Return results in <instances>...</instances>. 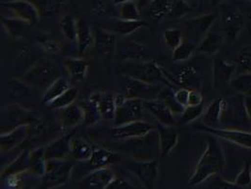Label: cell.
Here are the masks:
<instances>
[{
  "label": "cell",
  "mask_w": 251,
  "mask_h": 189,
  "mask_svg": "<svg viewBox=\"0 0 251 189\" xmlns=\"http://www.w3.org/2000/svg\"><path fill=\"white\" fill-rule=\"evenodd\" d=\"M226 107L227 102L224 98L219 97L214 100V102L206 108L203 115V123L210 127H217L218 123H220V120L226 109Z\"/></svg>",
  "instance_id": "obj_30"
},
{
  "label": "cell",
  "mask_w": 251,
  "mask_h": 189,
  "mask_svg": "<svg viewBox=\"0 0 251 189\" xmlns=\"http://www.w3.org/2000/svg\"><path fill=\"white\" fill-rule=\"evenodd\" d=\"M236 73H251V47L247 46L240 50L236 58Z\"/></svg>",
  "instance_id": "obj_46"
},
{
  "label": "cell",
  "mask_w": 251,
  "mask_h": 189,
  "mask_svg": "<svg viewBox=\"0 0 251 189\" xmlns=\"http://www.w3.org/2000/svg\"><path fill=\"white\" fill-rule=\"evenodd\" d=\"M116 125L140 121L143 119V101L136 98H127L124 94L118 93L115 96Z\"/></svg>",
  "instance_id": "obj_6"
},
{
  "label": "cell",
  "mask_w": 251,
  "mask_h": 189,
  "mask_svg": "<svg viewBox=\"0 0 251 189\" xmlns=\"http://www.w3.org/2000/svg\"><path fill=\"white\" fill-rule=\"evenodd\" d=\"M163 73L172 86H179L180 88L189 89H199L201 86V79L194 67H182L178 73L173 74L163 68Z\"/></svg>",
  "instance_id": "obj_14"
},
{
  "label": "cell",
  "mask_w": 251,
  "mask_h": 189,
  "mask_svg": "<svg viewBox=\"0 0 251 189\" xmlns=\"http://www.w3.org/2000/svg\"><path fill=\"white\" fill-rule=\"evenodd\" d=\"M114 177L109 167H97L81 180V185L87 189H106Z\"/></svg>",
  "instance_id": "obj_16"
},
{
  "label": "cell",
  "mask_w": 251,
  "mask_h": 189,
  "mask_svg": "<svg viewBox=\"0 0 251 189\" xmlns=\"http://www.w3.org/2000/svg\"><path fill=\"white\" fill-rule=\"evenodd\" d=\"M31 167L29 171L38 177H43L46 174L47 160L45 156V147L36 148L30 151Z\"/></svg>",
  "instance_id": "obj_35"
},
{
  "label": "cell",
  "mask_w": 251,
  "mask_h": 189,
  "mask_svg": "<svg viewBox=\"0 0 251 189\" xmlns=\"http://www.w3.org/2000/svg\"><path fill=\"white\" fill-rule=\"evenodd\" d=\"M1 23L3 27L5 28L6 32L9 34L12 39H18L23 36V34L26 31V29L32 26L30 23L25 22L20 18L15 16L12 17H6L4 15L1 16Z\"/></svg>",
  "instance_id": "obj_32"
},
{
  "label": "cell",
  "mask_w": 251,
  "mask_h": 189,
  "mask_svg": "<svg viewBox=\"0 0 251 189\" xmlns=\"http://www.w3.org/2000/svg\"><path fill=\"white\" fill-rule=\"evenodd\" d=\"M222 23L224 32L229 41L237 39L244 28V18L239 11H230L225 13Z\"/></svg>",
  "instance_id": "obj_27"
},
{
  "label": "cell",
  "mask_w": 251,
  "mask_h": 189,
  "mask_svg": "<svg viewBox=\"0 0 251 189\" xmlns=\"http://www.w3.org/2000/svg\"><path fill=\"white\" fill-rule=\"evenodd\" d=\"M195 128L202 130L207 133L212 134L215 136L224 138L232 143L239 145L241 147L251 149V133L241 131V130H233V129H220L217 127H210L204 123H198L195 125Z\"/></svg>",
  "instance_id": "obj_12"
},
{
  "label": "cell",
  "mask_w": 251,
  "mask_h": 189,
  "mask_svg": "<svg viewBox=\"0 0 251 189\" xmlns=\"http://www.w3.org/2000/svg\"><path fill=\"white\" fill-rule=\"evenodd\" d=\"M193 8L185 0H173L170 16L174 18H182L189 13Z\"/></svg>",
  "instance_id": "obj_49"
},
{
  "label": "cell",
  "mask_w": 251,
  "mask_h": 189,
  "mask_svg": "<svg viewBox=\"0 0 251 189\" xmlns=\"http://www.w3.org/2000/svg\"><path fill=\"white\" fill-rule=\"evenodd\" d=\"M189 94H190V89H186V88H179L174 91L175 99L184 108H186L188 106Z\"/></svg>",
  "instance_id": "obj_53"
},
{
  "label": "cell",
  "mask_w": 251,
  "mask_h": 189,
  "mask_svg": "<svg viewBox=\"0 0 251 189\" xmlns=\"http://www.w3.org/2000/svg\"><path fill=\"white\" fill-rule=\"evenodd\" d=\"M74 135L73 133L64 135L52 143L45 147V156L46 160L50 159H68L71 157V139Z\"/></svg>",
  "instance_id": "obj_20"
},
{
  "label": "cell",
  "mask_w": 251,
  "mask_h": 189,
  "mask_svg": "<svg viewBox=\"0 0 251 189\" xmlns=\"http://www.w3.org/2000/svg\"><path fill=\"white\" fill-rule=\"evenodd\" d=\"M244 108L247 116L251 123V96H245L244 98Z\"/></svg>",
  "instance_id": "obj_55"
},
{
  "label": "cell",
  "mask_w": 251,
  "mask_h": 189,
  "mask_svg": "<svg viewBox=\"0 0 251 189\" xmlns=\"http://www.w3.org/2000/svg\"><path fill=\"white\" fill-rule=\"evenodd\" d=\"M235 188H247L251 185V164L246 163V165L237 174L234 182H232Z\"/></svg>",
  "instance_id": "obj_50"
},
{
  "label": "cell",
  "mask_w": 251,
  "mask_h": 189,
  "mask_svg": "<svg viewBox=\"0 0 251 189\" xmlns=\"http://www.w3.org/2000/svg\"><path fill=\"white\" fill-rule=\"evenodd\" d=\"M85 113V120H84V124L85 125H92L98 123L101 119V113L94 101H92L91 98L86 102H84L82 105H80Z\"/></svg>",
  "instance_id": "obj_43"
},
{
  "label": "cell",
  "mask_w": 251,
  "mask_h": 189,
  "mask_svg": "<svg viewBox=\"0 0 251 189\" xmlns=\"http://www.w3.org/2000/svg\"><path fill=\"white\" fill-rule=\"evenodd\" d=\"M42 48L48 54H55L60 51V45L54 39L46 36L40 41Z\"/></svg>",
  "instance_id": "obj_51"
},
{
  "label": "cell",
  "mask_w": 251,
  "mask_h": 189,
  "mask_svg": "<svg viewBox=\"0 0 251 189\" xmlns=\"http://www.w3.org/2000/svg\"><path fill=\"white\" fill-rule=\"evenodd\" d=\"M60 28L63 36L71 43H75L77 34V19L71 15L65 14L60 19Z\"/></svg>",
  "instance_id": "obj_39"
},
{
  "label": "cell",
  "mask_w": 251,
  "mask_h": 189,
  "mask_svg": "<svg viewBox=\"0 0 251 189\" xmlns=\"http://www.w3.org/2000/svg\"><path fill=\"white\" fill-rule=\"evenodd\" d=\"M249 1H251V0H249Z\"/></svg>",
  "instance_id": "obj_61"
},
{
  "label": "cell",
  "mask_w": 251,
  "mask_h": 189,
  "mask_svg": "<svg viewBox=\"0 0 251 189\" xmlns=\"http://www.w3.org/2000/svg\"><path fill=\"white\" fill-rule=\"evenodd\" d=\"M74 166L68 159L47 160L46 174L42 177V187L55 189L65 185L71 177Z\"/></svg>",
  "instance_id": "obj_7"
},
{
  "label": "cell",
  "mask_w": 251,
  "mask_h": 189,
  "mask_svg": "<svg viewBox=\"0 0 251 189\" xmlns=\"http://www.w3.org/2000/svg\"><path fill=\"white\" fill-rule=\"evenodd\" d=\"M217 13H207L187 19L184 22L185 38L199 45L206 34L211 30L213 25L217 21Z\"/></svg>",
  "instance_id": "obj_9"
},
{
  "label": "cell",
  "mask_w": 251,
  "mask_h": 189,
  "mask_svg": "<svg viewBox=\"0 0 251 189\" xmlns=\"http://www.w3.org/2000/svg\"><path fill=\"white\" fill-rule=\"evenodd\" d=\"M70 88V84L65 78H57V80L51 84L45 90V93L41 99V105L48 107L52 102L56 100L63 92H65Z\"/></svg>",
  "instance_id": "obj_34"
},
{
  "label": "cell",
  "mask_w": 251,
  "mask_h": 189,
  "mask_svg": "<svg viewBox=\"0 0 251 189\" xmlns=\"http://www.w3.org/2000/svg\"><path fill=\"white\" fill-rule=\"evenodd\" d=\"M31 132V125L23 124L16 126L11 130L1 133L0 148L2 152H9L22 144L29 136Z\"/></svg>",
  "instance_id": "obj_15"
},
{
  "label": "cell",
  "mask_w": 251,
  "mask_h": 189,
  "mask_svg": "<svg viewBox=\"0 0 251 189\" xmlns=\"http://www.w3.org/2000/svg\"><path fill=\"white\" fill-rule=\"evenodd\" d=\"M64 67L73 82H85L89 75L90 63L81 57H66L64 59Z\"/></svg>",
  "instance_id": "obj_23"
},
{
  "label": "cell",
  "mask_w": 251,
  "mask_h": 189,
  "mask_svg": "<svg viewBox=\"0 0 251 189\" xmlns=\"http://www.w3.org/2000/svg\"><path fill=\"white\" fill-rule=\"evenodd\" d=\"M139 1V4L141 5H146V4H150L152 0H138Z\"/></svg>",
  "instance_id": "obj_59"
},
{
  "label": "cell",
  "mask_w": 251,
  "mask_h": 189,
  "mask_svg": "<svg viewBox=\"0 0 251 189\" xmlns=\"http://www.w3.org/2000/svg\"><path fill=\"white\" fill-rule=\"evenodd\" d=\"M76 49L80 56L89 52L95 45V36L92 27L84 18H77Z\"/></svg>",
  "instance_id": "obj_22"
},
{
  "label": "cell",
  "mask_w": 251,
  "mask_h": 189,
  "mask_svg": "<svg viewBox=\"0 0 251 189\" xmlns=\"http://www.w3.org/2000/svg\"><path fill=\"white\" fill-rule=\"evenodd\" d=\"M121 75L135 78L149 84L173 87L165 77L162 67L153 60L126 61L120 67Z\"/></svg>",
  "instance_id": "obj_3"
},
{
  "label": "cell",
  "mask_w": 251,
  "mask_h": 189,
  "mask_svg": "<svg viewBox=\"0 0 251 189\" xmlns=\"http://www.w3.org/2000/svg\"><path fill=\"white\" fill-rule=\"evenodd\" d=\"M2 6L12 11L13 16L31 25L38 22L41 15L35 2L30 0H7L6 2H2Z\"/></svg>",
  "instance_id": "obj_11"
},
{
  "label": "cell",
  "mask_w": 251,
  "mask_h": 189,
  "mask_svg": "<svg viewBox=\"0 0 251 189\" xmlns=\"http://www.w3.org/2000/svg\"><path fill=\"white\" fill-rule=\"evenodd\" d=\"M174 91H175V89L173 87L164 86L163 89L161 90V92H160L158 99L163 101L169 107V108L172 110V113L174 114V116L178 119L182 115V113H183L185 108L183 107L182 105H180L175 99Z\"/></svg>",
  "instance_id": "obj_36"
},
{
  "label": "cell",
  "mask_w": 251,
  "mask_h": 189,
  "mask_svg": "<svg viewBox=\"0 0 251 189\" xmlns=\"http://www.w3.org/2000/svg\"><path fill=\"white\" fill-rule=\"evenodd\" d=\"M149 51L145 45L133 41L117 42L115 58L123 61H145L148 60Z\"/></svg>",
  "instance_id": "obj_13"
},
{
  "label": "cell",
  "mask_w": 251,
  "mask_h": 189,
  "mask_svg": "<svg viewBox=\"0 0 251 189\" xmlns=\"http://www.w3.org/2000/svg\"><path fill=\"white\" fill-rule=\"evenodd\" d=\"M15 78L30 89L46 90L57 78H60V69L50 58H39L25 73Z\"/></svg>",
  "instance_id": "obj_2"
},
{
  "label": "cell",
  "mask_w": 251,
  "mask_h": 189,
  "mask_svg": "<svg viewBox=\"0 0 251 189\" xmlns=\"http://www.w3.org/2000/svg\"><path fill=\"white\" fill-rule=\"evenodd\" d=\"M144 109L150 112L157 122L165 125L173 126L177 123V118L174 116L169 107L160 99L143 101Z\"/></svg>",
  "instance_id": "obj_17"
},
{
  "label": "cell",
  "mask_w": 251,
  "mask_h": 189,
  "mask_svg": "<svg viewBox=\"0 0 251 189\" xmlns=\"http://www.w3.org/2000/svg\"><path fill=\"white\" fill-rule=\"evenodd\" d=\"M225 155L219 141L213 135L206 140L205 151L201 156L191 178L188 181L189 187L202 184L206 180L221 172L225 166Z\"/></svg>",
  "instance_id": "obj_1"
},
{
  "label": "cell",
  "mask_w": 251,
  "mask_h": 189,
  "mask_svg": "<svg viewBox=\"0 0 251 189\" xmlns=\"http://www.w3.org/2000/svg\"><path fill=\"white\" fill-rule=\"evenodd\" d=\"M118 160V155L112 151L104 148H94L91 158L88 160L89 164L94 167H108L114 164Z\"/></svg>",
  "instance_id": "obj_33"
},
{
  "label": "cell",
  "mask_w": 251,
  "mask_h": 189,
  "mask_svg": "<svg viewBox=\"0 0 251 189\" xmlns=\"http://www.w3.org/2000/svg\"><path fill=\"white\" fill-rule=\"evenodd\" d=\"M71 1H74V0H71Z\"/></svg>",
  "instance_id": "obj_60"
},
{
  "label": "cell",
  "mask_w": 251,
  "mask_h": 189,
  "mask_svg": "<svg viewBox=\"0 0 251 189\" xmlns=\"http://www.w3.org/2000/svg\"><path fill=\"white\" fill-rule=\"evenodd\" d=\"M173 0H152L149 4V12L155 20H161L170 14Z\"/></svg>",
  "instance_id": "obj_41"
},
{
  "label": "cell",
  "mask_w": 251,
  "mask_h": 189,
  "mask_svg": "<svg viewBox=\"0 0 251 189\" xmlns=\"http://www.w3.org/2000/svg\"><path fill=\"white\" fill-rule=\"evenodd\" d=\"M229 86L245 96H251V73L237 74L230 79Z\"/></svg>",
  "instance_id": "obj_40"
},
{
  "label": "cell",
  "mask_w": 251,
  "mask_h": 189,
  "mask_svg": "<svg viewBox=\"0 0 251 189\" xmlns=\"http://www.w3.org/2000/svg\"><path fill=\"white\" fill-rule=\"evenodd\" d=\"M224 45V36L216 30H210L197 47L199 53L214 55Z\"/></svg>",
  "instance_id": "obj_29"
},
{
  "label": "cell",
  "mask_w": 251,
  "mask_h": 189,
  "mask_svg": "<svg viewBox=\"0 0 251 189\" xmlns=\"http://www.w3.org/2000/svg\"><path fill=\"white\" fill-rule=\"evenodd\" d=\"M30 167V151L28 149H25L2 170L1 179L9 178L11 176L19 175L25 171H29Z\"/></svg>",
  "instance_id": "obj_24"
},
{
  "label": "cell",
  "mask_w": 251,
  "mask_h": 189,
  "mask_svg": "<svg viewBox=\"0 0 251 189\" xmlns=\"http://www.w3.org/2000/svg\"><path fill=\"white\" fill-rule=\"evenodd\" d=\"M92 10L96 14H110L118 17V8L113 0H92Z\"/></svg>",
  "instance_id": "obj_45"
},
{
  "label": "cell",
  "mask_w": 251,
  "mask_h": 189,
  "mask_svg": "<svg viewBox=\"0 0 251 189\" xmlns=\"http://www.w3.org/2000/svg\"><path fill=\"white\" fill-rule=\"evenodd\" d=\"M116 5H120V4H123V3H126V2H129V1H136V0H113Z\"/></svg>",
  "instance_id": "obj_57"
},
{
  "label": "cell",
  "mask_w": 251,
  "mask_h": 189,
  "mask_svg": "<svg viewBox=\"0 0 251 189\" xmlns=\"http://www.w3.org/2000/svg\"><path fill=\"white\" fill-rule=\"evenodd\" d=\"M204 111L203 104L200 106H187L182 115L177 119V123L180 125H185L187 123H193Z\"/></svg>",
  "instance_id": "obj_44"
},
{
  "label": "cell",
  "mask_w": 251,
  "mask_h": 189,
  "mask_svg": "<svg viewBox=\"0 0 251 189\" xmlns=\"http://www.w3.org/2000/svg\"><path fill=\"white\" fill-rule=\"evenodd\" d=\"M118 8V17L127 21H140L141 13L139 11L138 5L135 1H129L120 5H117Z\"/></svg>",
  "instance_id": "obj_37"
},
{
  "label": "cell",
  "mask_w": 251,
  "mask_h": 189,
  "mask_svg": "<svg viewBox=\"0 0 251 189\" xmlns=\"http://www.w3.org/2000/svg\"><path fill=\"white\" fill-rule=\"evenodd\" d=\"M122 78L119 86L120 93L124 94L127 98H136L142 101L154 100L158 98L161 90L165 86L149 84L124 75H122Z\"/></svg>",
  "instance_id": "obj_4"
},
{
  "label": "cell",
  "mask_w": 251,
  "mask_h": 189,
  "mask_svg": "<svg viewBox=\"0 0 251 189\" xmlns=\"http://www.w3.org/2000/svg\"><path fill=\"white\" fill-rule=\"evenodd\" d=\"M90 98L96 103L101 113L102 119L114 121L116 102H115V96L112 93L104 90L98 91L93 93Z\"/></svg>",
  "instance_id": "obj_25"
},
{
  "label": "cell",
  "mask_w": 251,
  "mask_h": 189,
  "mask_svg": "<svg viewBox=\"0 0 251 189\" xmlns=\"http://www.w3.org/2000/svg\"><path fill=\"white\" fill-rule=\"evenodd\" d=\"M84 120L85 113L83 108L80 105H75V103L61 109L59 113L60 125L64 129L74 128L81 123H84Z\"/></svg>",
  "instance_id": "obj_26"
},
{
  "label": "cell",
  "mask_w": 251,
  "mask_h": 189,
  "mask_svg": "<svg viewBox=\"0 0 251 189\" xmlns=\"http://www.w3.org/2000/svg\"><path fill=\"white\" fill-rule=\"evenodd\" d=\"M62 3V0H37V2H35L41 14L56 13L61 8Z\"/></svg>",
  "instance_id": "obj_48"
},
{
  "label": "cell",
  "mask_w": 251,
  "mask_h": 189,
  "mask_svg": "<svg viewBox=\"0 0 251 189\" xmlns=\"http://www.w3.org/2000/svg\"><path fill=\"white\" fill-rule=\"evenodd\" d=\"M192 8L196 7L199 4V0H185Z\"/></svg>",
  "instance_id": "obj_56"
},
{
  "label": "cell",
  "mask_w": 251,
  "mask_h": 189,
  "mask_svg": "<svg viewBox=\"0 0 251 189\" xmlns=\"http://www.w3.org/2000/svg\"><path fill=\"white\" fill-rule=\"evenodd\" d=\"M224 0H212L213 6H218L220 3H222Z\"/></svg>",
  "instance_id": "obj_58"
},
{
  "label": "cell",
  "mask_w": 251,
  "mask_h": 189,
  "mask_svg": "<svg viewBox=\"0 0 251 189\" xmlns=\"http://www.w3.org/2000/svg\"><path fill=\"white\" fill-rule=\"evenodd\" d=\"M136 189L135 186L127 179L121 175H115L114 179L108 185L106 189Z\"/></svg>",
  "instance_id": "obj_52"
},
{
  "label": "cell",
  "mask_w": 251,
  "mask_h": 189,
  "mask_svg": "<svg viewBox=\"0 0 251 189\" xmlns=\"http://www.w3.org/2000/svg\"><path fill=\"white\" fill-rule=\"evenodd\" d=\"M159 137L160 156L162 158L169 156L179 142V135L170 125L157 123L155 126Z\"/></svg>",
  "instance_id": "obj_18"
},
{
  "label": "cell",
  "mask_w": 251,
  "mask_h": 189,
  "mask_svg": "<svg viewBox=\"0 0 251 189\" xmlns=\"http://www.w3.org/2000/svg\"><path fill=\"white\" fill-rule=\"evenodd\" d=\"M183 32L179 28H169L164 32V42L172 50H174L183 40Z\"/></svg>",
  "instance_id": "obj_47"
},
{
  "label": "cell",
  "mask_w": 251,
  "mask_h": 189,
  "mask_svg": "<svg viewBox=\"0 0 251 189\" xmlns=\"http://www.w3.org/2000/svg\"><path fill=\"white\" fill-rule=\"evenodd\" d=\"M236 72V64L228 63L223 59H216L213 66V79L214 86L217 88L218 85L223 83H229Z\"/></svg>",
  "instance_id": "obj_28"
},
{
  "label": "cell",
  "mask_w": 251,
  "mask_h": 189,
  "mask_svg": "<svg viewBox=\"0 0 251 189\" xmlns=\"http://www.w3.org/2000/svg\"><path fill=\"white\" fill-rule=\"evenodd\" d=\"M40 122L41 118L37 112L24 108L19 105L6 106L1 110L2 129L6 126V128L2 130V133L23 124L35 126L39 124Z\"/></svg>",
  "instance_id": "obj_5"
},
{
  "label": "cell",
  "mask_w": 251,
  "mask_h": 189,
  "mask_svg": "<svg viewBox=\"0 0 251 189\" xmlns=\"http://www.w3.org/2000/svg\"><path fill=\"white\" fill-rule=\"evenodd\" d=\"M145 26V23L142 20L140 21H127L120 19L119 17L117 19H113L110 21L103 22L100 27L103 28L104 30L111 32L116 36L126 37L130 34L136 32L139 28Z\"/></svg>",
  "instance_id": "obj_21"
},
{
  "label": "cell",
  "mask_w": 251,
  "mask_h": 189,
  "mask_svg": "<svg viewBox=\"0 0 251 189\" xmlns=\"http://www.w3.org/2000/svg\"><path fill=\"white\" fill-rule=\"evenodd\" d=\"M94 36H95L94 47L97 53L105 58L114 56L116 46H117V36L111 32L104 30L102 27H98L95 29Z\"/></svg>",
  "instance_id": "obj_19"
},
{
  "label": "cell",
  "mask_w": 251,
  "mask_h": 189,
  "mask_svg": "<svg viewBox=\"0 0 251 189\" xmlns=\"http://www.w3.org/2000/svg\"><path fill=\"white\" fill-rule=\"evenodd\" d=\"M203 104V96L199 89H190L188 106H200Z\"/></svg>",
  "instance_id": "obj_54"
},
{
  "label": "cell",
  "mask_w": 251,
  "mask_h": 189,
  "mask_svg": "<svg viewBox=\"0 0 251 189\" xmlns=\"http://www.w3.org/2000/svg\"><path fill=\"white\" fill-rule=\"evenodd\" d=\"M94 147L82 137L73 136L71 139V157L76 161H88Z\"/></svg>",
  "instance_id": "obj_31"
},
{
  "label": "cell",
  "mask_w": 251,
  "mask_h": 189,
  "mask_svg": "<svg viewBox=\"0 0 251 189\" xmlns=\"http://www.w3.org/2000/svg\"><path fill=\"white\" fill-rule=\"evenodd\" d=\"M198 45L184 37L183 42L173 50V53H172L173 61L181 62V61H185L189 59L193 55Z\"/></svg>",
  "instance_id": "obj_38"
},
{
  "label": "cell",
  "mask_w": 251,
  "mask_h": 189,
  "mask_svg": "<svg viewBox=\"0 0 251 189\" xmlns=\"http://www.w3.org/2000/svg\"><path fill=\"white\" fill-rule=\"evenodd\" d=\"M154 129L155 126L153 124L140 120L122 125H116V127L109 130V135L116 140L137 139L145 136Z\"/></svg>",
  "instance_id": "obj_10"
},
{
  "label": "cell",
  "mask_w": 251,
  "mask_h": 189,
  "mask_svg": "<svg viewBox=\"0 0 251 189\" xmlns=\"http://www.w3.org/2000/svg\"><path fill=\"white\" fill-rule=\"evenodd\" d=\"M78 96V89L75 88H69L65 92L58 96L56 100L53 101L48 107L54 109H63L75 103Z\"/></svg>",
  "instance_id": "obj_42"
},
{
  "label": "cell",
  "mask_w": 251,
  "mask_h": 189,
  "mask_svg": "<svg viewBox=\"0 0 251 189\" xmlns=\"http://www.w3.org/2000/svg\"><path fill=\"white\" fill-rule=\"evenodd\" d=\"M127 167L133 174L137 176L144 188L149 189L155 188L159 172V164L157 159H135L127 164Z\"/></svg>",
  "instance_id": "obj_8"
}]
</instances>
